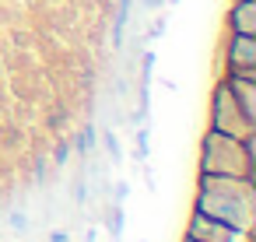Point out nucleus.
<instances>
[{"label": "nucleus", "instance_id": "obj_1", "mask_svg": "<svg viewBox=\"0 0 256 242\" xmlns=\"http://www.w3.org/2000/svg\"><path fill=\"white\" fill-rule=\"evenodd\" d=\"M193 210L224 221L246 238L256 224V186L252 179H238V176H200Z\"/></svg>", "mask_w": 256, "mask_h": 242}, {"label": "nucleus", "instance_id": "obj_2", "mask_svg": "<svg viewBox=\"0 0 256 242\" xmlns=\"http://www.w3.org/2000/svg\"><path fill=\"white\" fill-rule=\"evenodd\" d=\"M256 168V151H252V137H228L218 130H207L204 144H200V176H238V179H252Z\"/></svg>", "mask_w": 256, "mask_h": 242}, {"label": "nucleus", "instance_id": "obj_3", "mask_svg": "<svg viewBox=\"0 0 256 242\" xmlns=\"http://www.w3.org/2000/svg\"><path fill=\"white\" fill-rule=\"evenodd\" d=\"M210 130L228 134V137H242V140L246 137H256V123L246 120V112L238 109V102H235L232 88L224 84V78L210 92Z\"/></svg>", "mask_w": 256, "mask_h": 242}, {"label": "nucleus", "instance_id": "obj_4", "mask_svg": "<svg viewBox=\"0 0 256 242\" xmlns=\"http://www.w3.org/2000/svg\"><path fill=\"white\" fill-rule=\"evenodd\" d=\"M186 238L193 242H242V235L235 228H228L224 221L204 214V210H193L190 221H186Z\"/></svg>", "mask_w": 256, "mask_h": 242}, {"label": "nucleus", "instance_id": "obj_5", "mask_svg": "<svg viewBox=\"0 0 256 242\" xmlns=\"http://www.w3.org/2000/svg\"><path fill=\"white\" fill-rule=\"evenodd\" d=\"M224 70L228 74H249L256 78V36H228L224 46Z\"/></svg>", "mask_w": 256, "mask_h": 242}, {"label": "nucleus", "instance_id": "obj_6", "mask_svg": "<svg viewBox=\"0 0 256 242\" xmlns=\"http://www.w3.org/2000/svg\"><path fill=\"white\" fill-rule=\"evenodd\" d=\"M224 84L232 88V95H235L238 109L246 112V120L256 123V78H249V74H224Z\"/></svg>", "mask_w": 256, "mask_h": 242}, {"label": "nucleus", "instance_id": "obj_7", "mask_svg": "<svg viewBox=\"0 0 256 242\" xmlns=\"http://www.w3.org/2000/svg\"><path fill=\"white\" fill-rule=\"evenodd\" d=\"M228 32L256 36V0H235L228 8Z\"/></svg>", "mask_w": 256, "mask_h": 242}, {"label": "nucleus", "instance_id": "obj_8", "mask_svg": "<svg viewBox=\"0 0 256 242\" xmlns=\"http://www.w3.org/2000/svg\"><path fill=\"white\" fill-rule=\"evenodd\" d=\"M182 242H193V238H182Z\"/></svg>", "mask_w": 256, "mask_h": 242}]
</instances>
